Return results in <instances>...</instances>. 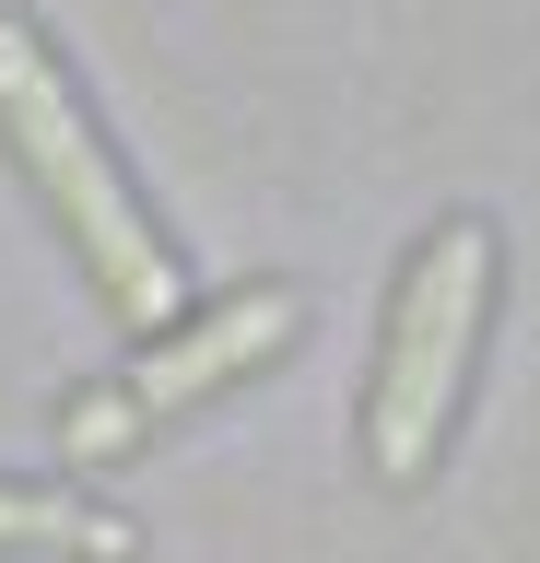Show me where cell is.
<instances>
[{"label": "cell", "instance_id": "4", "mask_svg": "<svg viewBox=\"0 0 540 563\" xmlns=\"http://www.w3.org/2000/svg\"><path fill=\"white\" fill-rule=\"evenodd\" d=\"M0 552H71V563H130L142 552V528L95 505L71 482H0Z\"/></svg>", "mask_w": 540, "mask_h": 563}, {"label": "cell", "instance_id": "2", "mask_svg": "<svg viewBox=\"0 0 540 563\" xmlns=\"http://www.w3.org/2000/svg\"><path fill=\"white\" fill-rule=\"evenodd\" d=\"M494 282H505V235L482 211H447L399 258L376 376H364V482L376 493L434 482V457L459 434V399H470V364H482V329H494Z\"/></svg>", "mask_w": 540, "mask_h": 563}, {"label": "cell", "instance_id": "1", "mask_svg": "<svg viewBox=\"0 0 540 563\" xmlns=\"http://www.w3.org/2000/svg\"><path fill=\"white\" fill-rule=\"evenodd\" d=\"M0 141H12V165L36 176L47 223L71 235L82 282L107 294V317L153 341V329H165V317L188 306L177 246L153 235V211L130 200V176H118L107 130L82 118V95H71V70H59V47H47V35L24 24V12H0Z\"/></svg>", "mask_w": 540, "mask_h": 563}, {"label": "cell", "instance_id": "3", "mask_svg": "<svg viewBox=\"0 0 540 563\" xmlns=\"http://www.w3.org/2000/svg\"><path fill=\"white\" fill-rule=\"evenodd\" d=\"M294 341H306V294H294V282H235L212 306H177L118 376H95L71 411H59V457H71V470H107V457H130L142 434L212 411L223 387H247L258 364H283Z\"/></svg>", "mask_w": 540, "mask_h": 563}]
</instances>
